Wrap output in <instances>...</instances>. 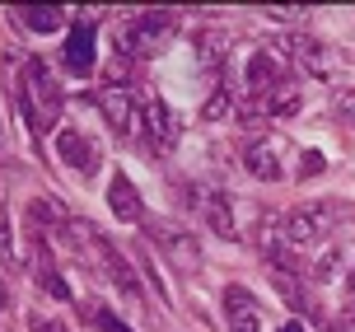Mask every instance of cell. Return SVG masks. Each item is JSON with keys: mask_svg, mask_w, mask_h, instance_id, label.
I'll use <instances>...</instances> for the list:
<instances>
[{"mask_svg": "<svg viewBox=\"0 0 355 332\" xmlns=\"http://www.w3.org/2000/svg\"><path fill=\"white\" fill-rule=\"evenodd\" d=\"M192 47L201 56V66H225V56L234 52V33L220 28V24H201L192 33Z\"/></svg>", "mask_w": 355, "mask_h": 332, "instance_id": "4fadbf2b", "label": "cell"}, {"mask_svg": "<svg viewBox=\"0 0 355 332\" xmlns=\"http://www.w3.org/2000/svg\"><path fill=\"white\" fill-rule=\"evenodd\" d=\"M28 328H33V332H71L66 323H56V318H33Z\"/></svg>", "mask_w": 355, "mask_h": 332, "instance_id": "d4e9b609", "label": "cell"}, {"mask_svg": "<svg viewBox=\"0 0 355 332\" xmlns=\"http://www.w3.org/2000/svg\"><path fill=\"white\" fill-rule=\"evenodd\" d=\"M19 108H24V117H28V131H33V136H42V131L61 117V108H66V94H61V85H56V75L47 70L42 56H28V66H24Z\"/></svg>", "mask_w": 355, "mask_h": 332, "instance_id": "6da1fadb", "label": "cell"}, {"mask_svg": "<svg viewBox=\"0 0 355 332\" xmlns=\"http://www.w3.org/2000/svg\"><path fill=\"white\" fill-rule=\"evenodd\" d=\"M89 263L98 267V272H103L107 281H112V285H117V290H122V295H141V281H136V272H131V263H126L122 253H117V248L107 244L103 234H98V229H94V239H89Z\"/></svg>", "mask_w": 355, "mask_h": 332, "instance_id": "8992f818", "label": "cell"}, {"mask_svg": "<svg viewBox=\"0 0 355 332\" xmlns=\"http://www.w3.org/2000/svg\"><path fill=\"white\" fill-rule=\"evenodd\" d=\"M225 318H230V332H262V314L248 285H225Z\"/></svg>", "mask_w": 355, "mask_h": 332, "instance_id": "7c38bea8", "label": "cell"}, {"mask_svg": "<svg viewBox=\"0 0 355 332\" xmlns=\"http://www.w3.org/2000/svg\"><path fill=\"white\" fill-rule=\"evenodd\" d=\"M94 47H98V28L89 24V19H80L71 28V38H66V52H61V66L71 70V75H89V70L98 66V56H94Z\"/></svg>", "mask_w": 355, "mask_h": 332, "instance_id": "8fae6325", "label": "cell"}, {"mask_svg": "<svg viewBox=\"0 0 355 332\" xmlns=\"http://www.w3.org/2000/svg\"><path fill=\"white\" fill-rule=\"evenodd\" d=\"M230 113H234V108H230V89H215L211 103H206V117L215 122V117H230Z\"/></svg>", "mask_w": 355, "mask_h": 332, "instance_id": "7402d4cb", "label": "cell"}, {"mask_svg": "<svg viewBox=\"0 0 355 332\" xmlns=\"http://www.w3.org/2000/svg\"><path fill=\"white\" fill-rule=\"evenodd\" d=\"M243 169H248L252 178H262V183H276V178H281V159L271 150V140H248V145H243Z\"/></svg>", "mask_w": 355, "mask_h": 332, "instance_id": "e0dca14e", "label": "cell"}, {"mask_svg": "<svg viewBox=\"0 0 355 332\" xmlns=\"http://www.w3.org/2000/svg\"><path fill=\"white\" fill-rule=\"evenodd\" d=\"M15 19H19V24H28L33 33H56V28L66 24V10H56V5H19Z\"/></svg>", "mask_w": 355, "mask_h": 332, "instance_id": "d6986e66", "label": "cell"}, {"mask_svg": "<svg viewBox=\"0 0 355 332\" xmlns=\"http://www.w3.org/2000/svg\"><path fill=\"white\" fill-rule=\"evenodd\" d=\"M337 113L355 126V89H341V94H337Z\"/></svg>", "mask_w": 355, "mask_h": 332, "instance_id": "cb8c5ba5", "label": "cell"}, {"mask_svg": "<svg viewBox=\"0 0 355 332\" xmlns=\"http://www.w3.org/2000/svg\"><path fill=\"white\" fill-rule=\"evenodd\" d=\"M271 52L285 56L290 66H300L309 70L313 80H337V70H341V56L322 42V38L313 33H304V28H290V33H276L271 38Z\"/></svg>", "mask_w": 355, "mask_h": 332, "instance_id": "277c9868", "label": "cell"}, {"mask_svg": "<svg viewBox=\"0 0 355 332\" xmlns=\"http://www.w3.org/2000/svg\"><path fill=\"white\" fill-rule=\"evenodd\" d=\"M285 80H290V70H285V61L271 52V47L252 52V61L243 66V94H248L252 103H257V99H266V94H271L276 85H285Z\"/></svg>", "mask_w": 355, "mask_h": 332, "instance_id": "52a82bcc", "label": "cell"}, {"mask_svg": "<svg viewBox=\"0 0 355 332\" xmlns=\"http://www.w3.org/2000/svg\"><path fill=\"white\" fill-rule=\"evenodd\" d=\"M322 169V155H304V174H318Z\"/></svg>", "mask_w": 355, "mask_h": 332, "instance_id": "4316f807", "label": "cell"}, {"mask_svg": "<svg viewBox=\"0 0 355 332\" xmlns=\"http://www.w3.org/2000/svg\"><path fill=\"white\" fill-rule=\"evenodd\" d=\"M145 234H150V239H155L178 267H196V263H201V248H196V239L187 234V229L168 225V220H145Z\"/></svg>", "mask_w": 355, "mask_h": 332, "instance_id": "9c48e42d", "label": "cell"}, {"mask_svg": "<svg viewBox=\"0 0 355 332\" xmlns=\"http://www.w3.org/2000/svg\"><path fill=\"white\" fill-rule=\"evenodd\" d=\"M341 215H346L341 201H304V206H290L281 215V239L290 248H313L341 225Z\"/></svg>", "mask_w": 355, "mask_h": 332, "instance_id": "7a4b0ae2", "label": "cell"}, {"mask_svg": "<svg viewBox=\"0 0 355 332\" xmlns=\"http://www.w3.org/2000/svg\"><path fill=\"white\" fill-rule=\"evenodd\" d=\"M346 248H322L318 253V263L309 267V281L313 285H332V281H346Z\"/></svg>", "mask_w": 355, "mask_h": 332, "instance_id": "ac0fdd59", "label": "cell"}, {"mask_svg": "<svg viewBox=\"0 0 355 332\" xmlns=\"http://www.w3.org/2000/svg\"><path fill=\"white\" fill-rule=\"evenodd\" d=\"M5 304H10V295H5V285H0V314H5Z\"/></svg>", "mask_w": 355, "mask_h": 332, "instance_id": "f1b7e54d", "label": "cell"}, {"mask_svg": "<svg viewBox=\"0 0 355 332\" xmlns=\"http://www.w3.org/2000/svg\"><path fill=\"white\" fill-rule=\"evenodd\" d=\"M266 19H276V24H304L309 19V10H285V5H276V10H262Z\"/></svg>", "mask_w": 355, "mask_h": 332, "instance_id": "603a6c76", "label": "cell"}, {"mask_svg": "<svg viewBox=\"0 0 355 332\" xmlns=\"http://www.w3.org/2000/svg\"><path fill=\"white\" fill-rule=\"evenodd\" d=\"M33 281L52 299H71V285H66V276H61V272H56V253L42 244V239L33 244Z\"/></svg>", "mask_w": 355, "mask_h": 332, "instance_id": "2e32d148", "label": "cell"}, {"mask_svg": "<svg viewBox=\"0 0 355 332\" xmlns=\"http://www.w3.org/2000/svg\"><path fill=\"white\" fill-rule=\"evenodd\" d=\"M178 19L168 10H141L136 19H126L122 28H112V42H117V52H126L131 61H145V56H155L173 38Z\"/></svg>", "mask_w": 355, "mask_h": 332, "instance_id": "3957f363", "label": "cell"}, {"mask_svg": "<svg viewBox=\"0 0 355 332\" xmlns=\"http://www.w3.org/2000/svg\"><path fill=\"white\" fill-rule=\"evenodd\" d=\"M341 290L355 299V258H351V267H346V281H341Z\"/></svg>", "mask_w": 355, "mask_h": 332, "instance_id": "484cf974", "label": "cell"}, {"mask_svg": "<svg viewBox=\"0 0 355 332\" xmlns=\"http://www.w3.org/2000/svg\"><path fill=\"white\" fill-rule=\"evenodd\" d=\"M107 206H112V215L126 220V225H145V206H141V192L131 188V178L117 174L107 183Z\"/></svg>", "mask_w": 355, "mask_h": 332, "instance_id": "9a60e30c", "label": "cell"}, {"mask_svg": "<svg viewBox=\"0 0 355 332\" xmlns=\"http://www.w3.org/2000/svg\"><path fill=\"white\" fill-rule=\"evenodd\" d=\"M0 263H15V225H10V206H0Z\"/></svg>", "mask_w": 355, "mask_h": 332, "instance_id": "44dd1931", "label": "cell"}, {"mask_svg": "<svg viewBox=\"0 0 355 332\" xmlns=\"http://www.w3.org/2000/svg\"><path fill=\"white\" fill-rule=\"evenodd\" d=\"M281 332H304V323H285V328Z\"/></svg>", "mask_w": 355, "mask_h": 332, "instance_id": "83f0119b", "label": "cell"}, {"mask_svg": "<svg viewBox=\"0 0 355 332\" xmlns=\"http://www.w3.org/2000/svg\"><path fill=\"white\" fill-rule=\"evenodd\" d=\"M98 108H103L107 126H112L117 136H141L145 103H136V99H131V89H103V94H98Z\"/></svg>", "mask_w": 355, "mask_h": 332, "instance_id": "ba28073f", "label": "cell"}, {"mask_svg": "<svg viewBox=\"0 0 355 332\" xmlns=\"http://www.w3.org/2000/svg\"><path fill=\"white\" fill-rule=\"evenodd\" d=\"M80 314H85V318H89V323H94L98 332H131V328L122 323V318L112 314L107 304H98V299H85V304H80Z\"/></svg>", "mask_w": 355, "mask_h": 332, "instance_id": "ffe728a7", "label": "cell"}, {"mask_svg": "<svg viewBox=\"0 0 355 332\" xmlns=\"http://www.w3.org/2000/svg\"><path fill=\"white\" fill-rule=\"evenodd\" d=\"M141 136L150 140V155H168V150H173V140H178V117H173V108L164 103V99H150V103H145V126H141Z\"/></svg>", "mask_w": 355, "mask_h": 332, "instance_id": "30bf717a", "label": "cell"}, {"mask_svg": "<svg viewBox=\"0 0 355 332\" xmlns=\"http://www.w3.org/2000/svg\"><path fill=\"white\" fill-rule=\"evenodd\" d=\"M187 206L206 220V225L220 234V239H239V220H234V201L225 188H182Z\"/></svg>", "mask_w": 355, "mask_h": 332, "instance_id": "5b68a950", "label": "cell"}, {"mask_svg": "<svg viewBox=\"0 0 355 332\" xmlns=\"http://www.w3.org/2000/svg\"><path fill=\"white\" fill-rule=\"evenodd\" d=\"M56 155L66 159L75 174H94V169H98V145L89 136H80V131H61V136H56Z\"/></svg>", "mask_w": 355, "mask_h": 332, "instance_id": "5bb4252c", "label": "cell"}]
</instances>
